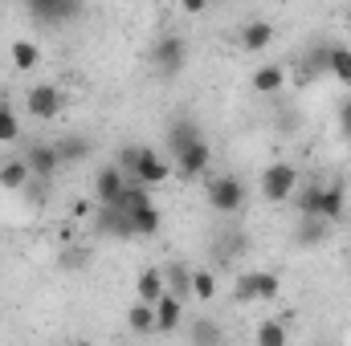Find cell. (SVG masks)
Here are the masks:
<instances>
[{
  "label": "cell",
  "instance_id": "cell-33",
  "mask_svg": "<svg viewBox=\"0 0 351 346\" xmlns=\"http://www.w3.org/2000/svg\"><path fill=\"white\" fill-rule=\"evenodd\" d=\"M339 135H343V139L351 143V98L343 102V106H339Z\"/></svg>",
  "mask_w": 351,
  "mask_h": 346
},
{
  "label": "cell",
  "instance_id": "cell-7",
  "mask_svg": "<svg viewBox=\"0 0 351 346\" xmlns=\"http://www.w3.org/2000/svg\"><path fill=\"white\" fill-rule=\"evenodd\" d=\"M123 191H127V175L119 172V163L98 168V175H94V200H98V208H114L123 200Z\"/></svg>",
  "mask_w": 351,
  "mask_h": 346
},
{
  "label": "cell",
  "instance_id": "cell-12",
  "mask_svg": "<svg viewBox=\"0 0 351 346\" xmlns=\"http://www.w3.org/2000/svg\"><path fill=\"white\" fill-rule=\"evenodd\" d=\"M135 293H139V302H143V306L164 302V297H168V281H164V273H160V269H143V273H139V281H135Z\"/></svg>",
  "mask_w": 351,
  "mask_h": 346
},
{
  "label": "cell",
  "instance_id": "cell-11",
  "mask_svg": "<svg viewBox=\"0 0 351 346\" xmlns=\"http://www.w3.org/2000/svg\"><path fill=\"white\" fill-rule=\"evenodd\" d=\"M25 163H29V172L41 175V179H49V175L62 168V159H58V147H53V143H33V147L25 151Z\"/></svg>",
  "mask_w": 351,
  "mask_h": 346
},
{
  "label": "cell",
  "instance_id": "cell-36",
  "mask_svg": "<svg viewBox=\"0 0 351 346\" xmlns=\"http://www.w3.org/2000/svg\"><path fill=\"white\" fill-rule=\"evenodd\" d=\"M0 102H4V94H0Z\"/></svg>",
  "mask_w": 351,
  "mask_h": 346
},
{
  "label": "cell",
  "instance_id": "cell-10",
  "mask_svg": "<svg viewBox=\"0 0 351 346\" xmlns=\"http://www.w3.org/2000/svg\"><path fill=\"white\" fill-rule=\"evenodd\" d=\"M208 163H213V147L200 139V143H192L184 155H176V172L180 175H188V179H196V175H204L208 172Z\"/></svg>",
  "mask_w": 351,
  "mask_h": 346
},
{
  "label": "cell",
  "instance_id": "cell-9",
  "mask_svg": "<svg viewBox=\"0 0 351 346\" xmlns=\"http://www.w3.org/2000/svg\"><path fill=\"white\" fill-rule=\"evenodd\" d=\"M94 228H98L102 237H119V241H131V237H135V224H131V216H127V212H119V208H98V216H94Z\"/></svg>",
  "mask_w": 351,
  "mask_h": 346
},
{
  "label": "cell",
  "instance_id": "cell-28",
  "mask_svg": "<svg viewBox=\"0 0 351 346\" xmlns=\"http://www.w3.org/2000/svg\"><path fill=\"white\" fill-rule=\"evenodd\" d=\"M131 224H135V237H156V232L164 228V216H160V212H156V204H152V208L135 212V216H131Z\"/></svg>",
  "mask_w": 351,
  "mask_h": 346
},
{
  "label": "cell",
  "instance_id": "cell-35",
  "mask_svg": "<svg viewBox=\"0 0 351 346\" xmlns=\"http://www.w3.org/2000/svg\"><path fill=\"white\" fill-rule=\"evenodd\" d=\"M348 33H351V8H348Z\"/></svg>",
  "mask_w": 351,
  "mask_h": 346
},
{
  "label": "cell",
  "instance_id": "cell-32",
  "mask_svg": "<svg viewBox=\"0 0 351 346\" xmlns=\"http://www.w3.org/2000/svg\"><path fill=\"white\" fill-rule=\"evenodd\" d=\"M323 241H327V220H302L298 245H323Z\"/></svg>",
  "mask_w": 351,
  "mask_h": 346
},
{
  "label": "cell",
  "instance_id": "cell-13",
  "mask_svg": "<svg viewBox=\"0 0 351 346\" xmlns=\"http://www.w3.org/2000/svg\"><path fill=\"white\" fill-rule=\"evenodd\" d=\"M269 45H274V25H269V21H250V25H241V49L262 53Z\"/></svg>",
  "mask_w": 351,
  "mask_h": 346
},
{
  "label": "cell",
  "instance_id": "cell-15",
  "mask_svg": "<svg viewBox=\"0 0 351 346\" xmlns=\"http://www.w3.org/2000/svg\"><path fill=\"white\" fill-rule=\"evenodd\" d=\"M180 322H184V302H176L172 293L156 302V334H172Z\"/></svg>",
  "mask_w": 351,
  "mask_h": 346
},
{
  "label": "cell",
  "instance_id": "cell-16",
  "mask_svg": "<svg viewBox=\"0 0 351 346\" xmlns=\"http://www.w3.org/2000/svg\"><path fill=\"white\" fill-rule=\"evenodd\" d=\"M8 57H12V70H21V74H29V70L41 66V49H37L33 41H12Z\"/></svg>",
  "mask_w": 351,
  "mask_h": 346
},
{
  "label": "cell",
  "instance_id": "cell-22",
  "mask_svg": "<svg viewBox=\"0 0 351 346\" xmlns=\"http://www.w3.org/2000/svg\"><path fill=\"white\" fill-rule=\"evenodd\" d=\"M127 326H131L135 334H156V306L135 302V306L127 310Z\"/></svg>",
  "mask_w": 351,
  "mask_h": 346
},
{
  "label": "cell",
  "instance_id": "cell-17",
  "mask_svg": "<svg viewBox=\"0 0 351 346\" xmlns=\"http://www.w3.org/2000/svg\"><path fill=\"white\" fill-rule=\"evenodd\" d=\"M29 179H33V172H29V163H25V159H12V163H4V168H0V187H8V191L29 187Z\"/></svg>",
  "mask_w": 351,
  "mask_h": 346
},
{
  "label": "cell",
  "instance_id": "cell-2",
  "mask_svg": "<svg viewBox=\"0 0 351 346\" xmlns=\"http://www.w3.org/2000/svg\"><path fill=\"white\" fill-rule=\"evenodd\" d=\"M204 200H208V208H217L221 216H233V212L245 208V187H241L237 175H213V179L204 183Z\"/></svg>",
  "mask_w": 351,
  "mask_h": 346
},
{
  "label": "cell",
  "instance_id": "cell-19",
  "mask_svg": "<svg viewBox=\"0 0 351 346\" xmlns=\"http://www.w3.org/2000/svg\"><path fill=\"white\" fill-rule=\"evenodd\" d=\"M114 208H119V212H127V216H135V212L152 208V196H147V187H143V183H127V191H123V200H119Z\"/></svg>",
  "mask_w": 351,
  "mask_h": 346
},
{
  "label": "cell",
  "instance_id": "cell-5",
  "mask_svg": "<svg viewBox=\"0 0 351 346\" xmlns=\"http://www.w3.org/2000/svg\"><path fill=\"white\" fill-rule=\"evenodd\" d=\"M298 191V172L290 168V163H269L262 172V196L269 204H282V200H290Z\"/></svg>",
  "mask_w": 351,
  "mask_h": 346
},
{
  "label": "cell",
  "instance_id": "cell-8",
  "mask_svg": "<svg viewBox=\"0 0 351 346\" xmlns=\"http://www.w3.org/2000/svg\"><path fill=\"white\" fill-rule=\"evenodd\" d=\"M33 21H45V25H58V21H70V16H78L82 12V4L78 0H29V8H25Z\"/></svg>",
  "mask_w": 351,
  "mask_h": 346
},
{
  "label": "cell",
  "instance_id": "cell-6",
  "mask_svg": "<svg viewBox=\"0 0 351 346\" xmlns=\"http://www.w3.org/2000/svg\"><path fill=\"white\" fill-rule=\"evenodd\" d=\"M25 106H29V114H33V118L49 122V118H58V114H62L66 94H62L58 86H49V82H41V86H33L29 94H25Z\"/></svg>",
  "mask_w": 351,
  "mask_h": 346
},
{
  "label": "cell",
  "instance_id": "cell-3",
  "mask_svg": "<svg viewBox=\"0 0 351 346\" xmlns=\"http://www.w3.org/2000/svg\"><path fill=\"white\" fill-rule=\"evenodd\" d=\"M184 62H188V41H184L180 33L156 37V45H152V66H156L160 78H176V74L184 70Z\"/></svg>",
  "mask_w": 351,
  "mask_h": 346
},
{
  "label": "cell",
  "instance_id": "cell-24",
  "mask_svg": "<svg viewBox=\"0 0 351 346\" xmlns=\"http://www.w3.org/2000/svg\"><path fill=\"white\" fill-rule=\"evenodd\" d=\"M164 281H168V293H172L176 302H184V297H192V273H188L184 265H172V269L164 273Z\"/></svg>",
  "mask_w": 351,
  "mask_h": 346
},
{
  "label": "cell",
  "instance_id": "cell-23",
  "mask_svg": "<svg viewBox=\"0 0 351 346\" xmlns=\"http://www.w3.org/2000/svg\"><path fill=\"white\" fill-rule=\"evenodd\" d=\"M282 82H286V70L282 66H258L254 70V90L258 94H278Z\"/></svg>",
  "mask_w": 351,
  "mask_h": 346
},
{
  "label": "cell",
  "instance_id": "cell-1",
  "mask_svg": "<svg viewBox=\"0 0 351 346\" xmlns=\"http://www.w3.org/2000/svg\"><path fill=\"white\" fill-rule=\"evenodd\" d=\"M119 172L135 175V183H143V187H156L172 175V163L152 147H123L119 151Z\"/></svg>",
  "mask_w": 351,
  "mask_h": 346
},
{
  "label": "cell",
  "instance_id": "cell-14",
  "mask_svg": "<svg viewBox=\"0 0 351 346\" xmlns=\"http://www.w3.org/2000/svg\"><path fill=\"white\" fill-rule=\"evenodd\" d=\"M192 143H200L196 122H192V118H176L172 127H168V151H172V159H176V155H184Z\"/></svg>",
  "mask_w": 351,
  "mask_h": 346
},
{
  "label": "cell",
  "instance_id": "cell-34",
  "mask_svg": "<svg viewBox=\"0 0 351 346\" xmlns=\"http://www.w3.org/2000/svg\"><path fill=\"white\" fill-rule=\"evenodd\" d=\"M184 12H192V16H196V12H204V4H200V0H184Z\"/></svg>",
  "mask_w": 351,
  "mask_h": 346
},
{
  "label": "cell",
  "instance_id": "cell-25",
  "mask_svg": "<svg viewBox=\"0 0 351 346\" xmlns=\"http://www.w3.org/2000/svg\"><path fill=\"white\" fill-rule=\"evenodd\" d=\"M327 74H335L339 82H351V45H331V53H327Z\"/></svg>",
  "mask_w": 351,
  "mask_h": 346
},
{
  "label": "cell",
  "instance_id": "cell-27",
  "mask_svg": "<svg viewBox=\"0 0 351 346\" xmlns=\"http://www.w3.org/2000/svg\"><path fill=\"white\" fill-rule=\"evenodd\" d=\"M327 53H331V45H315V49H306V53H302V78H319V74H327Z\"/></svg>",
  "mask_w": 351,
  "mask_h": 346
},
{
  "label": "cell",
  "instance_id": "cell-26",
  "mask_svg": "<svg viewBox=\"0 0 351 346\" xmlns=\"http://www.w3.org/2000/svg\"><path fill=\"white\" fill-rule=\"evenodd\" d=\"M53 147H58L62 168H66V163H78V159L90 155V139H78V135H70V139H62V143H53Z\"/></svg>",
  "mask_w": 351,
  "mask_h": 346
},
{
  "label": "cell",
  "instance_id": "cell-18",
  "mask_svg": "<svg viewBox=\"0 0 351 346\" xmlns=\"http://www.w3.org/2000/svg\"><path fill=\"white\" fill-rule=\"evenodd\" d=\"M188 338H192V346H225L221 326H217V322H208V318L192 322V326H188Z\"/></svg>",
  "mask_w": 351,
  "mask_h": 346
},
{
  "label": "cell",
  "instance_id": "cell-30",
  "mask_svg": "<svg viewBox=\"0 0 351 346\" xmlns=\"http://www.w3.org/2000/svg\"><path fill=\"white\" fill-rule=\"evenodd\" d=\"M16 135H21V118L8 102H0V143H12Z\"/></svg>",
  "mask_w": 351,
  "mask_h": 346
},
{
  "label": "cell",
  "instance_id": "cell-21",
  "mask_svg": "<svg viewBox=\"0 0 351 346\" xmlns=\"http://www.w3.org/2000/svg\"><path fill=\"white\" fill-rule=\"evenodd\" d=\"M343 208H348V191H343V183H327V187H323V220H339Z\"/></svg>",
  "mask_w": 351,
  "mask_h": 346
},
{
  "label": "cell",
  "instance_id": "cell-29",
  "mask_svg": "<svg viewBox=\"0 0 351 346\" xmlns=\"http://www.w3.org/2000/svg\"><path fill=\"white\" fill-rule=\"evenodd\" d=\"M192 297H196V302H213V297H217V277H213L208 269H196V273H192Z\"/></svg>",
  "mask_w": 351,
  "mask_h": 346
},
{
  "label": "cell",
  "instance_id": "cell-31",
  "mask_svg": "<svg viewBox=\"0 0 351 346\" xmlns=\"http://www.w3.org/2000/svg\"><path fill=\"white\" fill-rule=\"evenodd\" d=\"M254 343H258V346H286L290 338H286V326H282V322H262Z\"/></svg>",
  "mask_w": 351,
  "mask_h": 346
},
{
  "label": "cell",
  "instance_id": "cell-4",
  "mask_svg": "<svg viewBox=\"0 0 351 346\" xmlns=\"http://www.w3.org/2000/svg\"><path fill=\"white\" fill-rule=\"evenodd\" d=\"M278 293H282L278 273H241V277L233 281V297H237L241 306H250V302H274Z\"/></svg>",
  "mask_w": 351,
  "mask_h": 346
},
{
  "label": "cell",
  "instance_id": "cell-20",
  "mask_svg": "<svg viewBox=\"0 0 351 346\" xmlns=\"http://www.w3.org/2000/svg\"><path fill=\"white\" fill-rule=\"evenodd\" d=\"M298 212L302 220H323V183H306V191L298 196Z\"/></svg>",
  "mask_w": 351,
  "mask_h": 346
}]
</instances>
